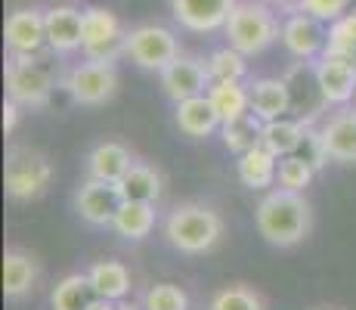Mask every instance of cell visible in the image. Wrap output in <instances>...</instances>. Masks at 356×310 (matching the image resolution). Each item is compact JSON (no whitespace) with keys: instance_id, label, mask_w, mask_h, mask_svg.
Instances as JSON below:
<instances>
[{"instance_id":"obj_38","label":"cell","mask_w":356,"mask_h":310,"mask_svg":"<svg viewBox=\"0 0 356 310\" xmlns=\"http://www.w3.org/2000/svg\"><path fill=\"white\" fill-rule=\"evenodd\" d=\"M353 106H356V96H353Z\"/></svg>"},{"instance_id":"obj_30","label":"cell","mask_w":356,"mask_h":310,"mask_svg":"<svg viewBox=\"0 0 356 310\" xmlns=\"http://www.w3.org/2000/svg\"><path fill=\"white\" fill-rule=\"evenodd\" d=\"M313 174H316V164L310 162L307 155L294 153V155H285L282 162H279V186L282 189H291V192H304L307 186H310Z\"/></svg>"},{"instance_id":"obj_24","label":"cell","mask_w":356,"mask_h":310,"mask_svg":"<svg viewBox=\"0 0 356 310\" xmlns=\"http://www.w3.org/2000/svg\"><path fill=\"white\" fill-rule=\"evenodd\" d=\"M87 277H90L99 298L124 301L130 292V273L121 261H97V264L87 270Z\"/></svg>"},{"instance_id":"obj_33","label":"cell","mask_w":356,"mask_h":310,"mask_svg":"<svg viewBox=\"0 0 356 310\" xmlns=\"http://www.w3.org/2000/svg\"><path fill=\"white\" fill-rule=\"evenodd\" d=\"M143 310H189V295L174 282H159L146 292Z\"/></svg>"},{"instance_id":"obj_2","label":"cell","mask_w":356,"mask_h":310,"mask_svg":"<svg viewBox=\"0 0 356 310\" xmlns=\"http://www.w3.org/2000/svg\"><path fill=\"white\" fill-rule=\"evenodd\" d=\"M164 236L183 254L211 251L223 236V220L214 208L202 202H183L164 220Z\"/></svg>"},{"instance_id":"obj_28","label":"cell","mask_w":356,"mask_h":310,"mask_svg":"<svg viewBox=\"0 0 356 310\" xmlns=\"http://www.w3.org/2000/svg\"><path fill=\"white\" fill-rule=\"evenodd\" d=\"M161 186L164 180L159 171L143 162H134L124 174V180H121V192H124V199H136V202H159Z\"/></svg>"},{"instance_id":"obj_10","label":"cell","mask_w":356,"mask_h":310,"mask_svg":"<svg viewBox=\"0 0 356 310\" xmlns=\"http://www.w3.org/2000/svg\"><path fill=\"white\" fill-rule=\"evenodd\" d=\"M313 78H316V91L323 96V102L344 106L356 96V68L332 50H323V56L316 59Z\"/></svg>"},{"instance_id":"obj_32","label":"cell","mask_w":356,"mask_h":310,"mask_svg":"<svg viewBox=\"0 0 356 310\" xmlns=\"http://www.w3.org/2000/svg\"><path fill=\"white\" fill-rule=\"evenodd\" d=\"M208 310H264V298L248 286H229L211 298Z\"/></svg>"},{"instance_id":"obj_27","label":"cell","mask_w":356,"mask_h":310,"mask_svg":"<svg viewBox=\"0 0 356 310\" xmlns=\"http://www.w3.org/2000/svg\"><path fill=\"white\" fill-rule=\"evenodd\" d=\"M264 118H257L254 112H245L238 115V118H232L227 124H220V134H223V143H227L229 153L242 155L248 153V149H254L260 143V137H264Z\"/></svg>"},{"instance_id":"obj_35","label":"cell","mask_w":356,"mask_h":310,"mask_svg":"<svg viewBox=\"0 0 356 310\" xmlns=\"http://www.w3.org/2000/svg\"><path fill=\"white\" fill-rule=\"evenodd\" d=\"M19 102H3V130L6 134H13V130H16V118H19Z\"/></svg>"},{"instance_id":"obj_15","label":"cell","mask_w":356,"mask_h":310,"mask_svg":"<svg viewBox=\"0 0 356 310\" xmlns=\"http://www.w3.org/2000/svg\"><path fill=\"white\" fill-rule=\"evenodd\" d=\"M319 146L325 158L341 164H356V109L332 115L319 130Z\"/></svg>"},{"instance_id":"obj_26","label":"cell","mask_w":356,"mask_h":310,"mask_svg":"<svg viewBox=\"0 0 356 310\" xmlns=\"http://www.w3.org/2000/svg\"><path fill=\"white\" fill-rule=\"evenodd\" d=\"M208 100L214 102L223 124L238 118V115H245V112H251V96L242 87V81H214V84L208 87Z\"/></svg>"},{"instance_id":"obj_6","label":"cell","mask_w":356,"mask_h":310,"mask_svg":"<svg viewBox=\"0 0 356 310\" xmlns=\"http://www.w3.org/2000/svg\"><path fill=\"white\" fill-rule=\"evenodd\" d=\"M81 50L87 59L115 62L127 50V31L121 19L106 6H87L84 10V40Z\"/></svg>"},{"instance_id":"obj_14","label":"cell","mask_w":356,"mask_h":310,"mask_svg":"<svg viewBox=\"0 0 356 310\" xmlns=\"http://www.w3.org/2000/svg\"><path fill=\"white\" fill-rule=\"evenodd\" d=\"M161 87L168 93V100L174 102H183L189 96H202L204 87H211L208 65H202L198 59L189 56H177L170 65L161 68Z\"/></svg>"},{"instance_id":"obj_18","label":"cell","mask_w":356,"mask_h":310,"mask_svg":"<svg viewBox=\"0 0 356 310\" xmlns=\"http://www.w3.org/2000/svg\"><path fill=\"white\" fill-rule=\"evenodd\" d=\"M220 124L223 121H220V115H217L214 102L208 100V93L189 96V100L177 102V127H180L186 137H193V140L211 137Z\"/></svg>"},{"instance_id":"obj_22","label":"cell","mask_w":356,"mask_h":310,"mask_svg":"<svg viewBox=\"0 0 356 310\" xmlns=\"http://www.w3.org/2000/svg\"><path fill=\"white\" fill-rule=\"evenodd\" d=\"M236 171H238V180L248 186V189H266V186H273V180H276L279 162L264 143H257L254 149L238 155Z\"/></svg>"},{"instance_id":"obj_8","label":"cell","mask_w":356,"mask_h":310,"mask_svg":"<svg viewBox=\"0 0 356 310\" xmlns=\"http://www.w3.org/2000/svg\"><path fill=\"white\" fill-rule=\"evenodd\" d=\"M65 91L81 106H106L118 91V72L112 62L90 59L84 65H74L65 78Z\"/></svg>"},{"instance_id":"obj_25","label":"cell","mask_w":356,"mask_h":310,"mask_svg":"<svg viewBox=\"0 0 356 310\" xmlns=\"http://www.w3.org/2000/svg\"><path fill=\"white\" fill-rule=\"evenodd\" d=\"M97 288L87 273H72V277L59 279L53 288V310H87L97 301Z\"/></svg>"},{"instance_id":"obj_3","label":"cell","mask_w":356,"mask_h":310,"mask_svg":"<svg viewBox=\"0 0 356 310\" xmlns=\"http://www.w3.org/2000/svg\"><path fill=\"white\" fill-rule=\"evenodd\" d=\"M50 47L38 53H10L6 62V93L13 102L19 106H31V109H44L53 96L56 87V75L53 65L47 62Z\"/></svg>"},{"instance_id":"obj_5","label":"cell","mask_w":356,"mask_h":310,"mask_svg":"<svg viewBox=\"0 0 356 310\" xmlns=\"http://www.w3.org/2000/svg\"><path fill=\"white\" fill-rule=\"evenodd\" d=\"M279 22L264 3H236L229 22H227V38L229 47H236L245 56H257L266 47L276 44L279 38Z\"/></svg>"},{"instance_id":"obj_36","label":"cell","mask_w":356,"mask_h":310,"mask_svg":"<svg viewBox=\"0 0 356 310\" xmlns=\"http://www.w3.org/2000/svg\"><path fill=\"white\" fill-rule=\"evenodd\" d=\"M87 310H134L127 304H121V301H108V298H97Z\"/></svg>"},{"instance_id":"obj_16","label":"cell","mask_w":356,"mask_h":310,"mask_svg":"<svg viewBox=\"0 0 356 310\" xmlns=\"http://www.w3.org/2000/svg\"><path fill=\"white\" fill-rule=\"evenodd\" d=\"M47 13V47L53 53H74L84 40V10L78 6H50Z\"/></svg>"},{"instance_id":"obj_23","label":"cell","mask_w":356,"mask_h":310,"mask_svg":"<svg viewBox=\"0 0 356 310\" xmlns=\"http://www.w3.org/2000/svg\"><path fill=\"white\" fill-rule=\"evenodd\" d=\"M115 233L130 239V242H140L152 233L155 226V202H136V199H124L121 211L115 215Z\"/></svg>"},{"instance_id":"obj_17","label":"cell","mask_w":356,"mask_h":310,"mask_svg":"<svg viewBox=\"0 0 356 310\" xmlns=\"http://www.w3.org/2000/svg\"><path fill=\"white\" fill-rule=\"evenodd\" d=\"M251 96V112L264 121H276L285 118V112L291 109V87L289 81H279V78H260L248 87Z\"/></svg>"},{"instance_id":"obj_37","label":"cell","mask_w":356,"mask_h":310,"mask_svg":"<svg viewBox=\"0 0 356 310\" xmlns=\"http://www.w3.org/2000/svg\"><path fill=\"white\" fill-rule=\"evenodd\" d=\"M266 3H285V0H266Z\"/></svg>"},{"instance_id":"obj_11","label":"cell","mask_w":356,"mask_h":310,"mask_svg":"<svg viewBox=\"0 0 356 310\" xmlns=\"http://www.w3.org/2000/svg\"><path fill=\"white\" fill-rule=\"evenodd\" d=\"M232 10H236V0H170V13L177 22L198 34L227 29Z\"/></svg>"},{"instance_id":"obj_13","label":"cell","mask_w":356,"mask_h":310,"mask_svg":"<svg viewBox=\"0 0 356 310\" xmlns=\"http://www.w3.org/2000/svg\"><path fill=\"white\" fill-rule=\"evenodd\" d=\"M6 50L10 53H38L47 47V13L25 6V10L10 13L6 19Z\"/></svg>"},{"instance_id":"obj_4","label":"cell","mask_w":356,"mask_h":310,"mask_svg":"<svg viewBox=\"0 0 356 310\" xmlns=\"http://www.w3.org/2000/svg\"><path fill=\"white\" fill-rule=\"evenodd\" d=\"M53 183V164L40 149L34 146H10L3 162V186L13 202H34Z\"/></svg>"},{"instance_id":"obj_19","label":"cell","mask_w":356,"mask_h":310,"mask_svg":"<svg viewBox=\"0 0 356 310\" xmlns=\"http://www.w3.org/2000/svg\"><path fill=\"white\" fill-rule=\"evenodd\" d=\"M134 164V155L124 143H115V140H106L87 155V174L93 180H108V183H121L124 174Z\"/></svg>"},{"instance_id":"obj_12","label":"cell","mask_w":356,"mask_h":310,"mask_svg":"<svg viewBox=\"0 0 356 310\" xmlns=\"http://www.w3.org/2000/svg\"><path fill=\"white\" fill-rule=\"evenodd\" d=\"M282 44H285V50H289L294 59L323 56V50L328 47L325 22L300 10L298 16H291L289 22L282 25Z\"/></svg>"},{"instance_id":"obj_21","label":"cell","mask_w":356,"mask_h":310,"mask_svg":"<svg viewBox=\"0 0 356 310\" xmlns=\"http://www.w3.org/2000/svg\"><path fill=\"white\" fill-rule=\"evenodd\" d=\"M307 134H310L307 121H298V118H276V121H266V124H264V137H260V143H264V146L270 149V153L276 155V158H285V155L300 153V146H304Z\"/></svg>"},{"instance_id":"obj_7","label":"cell","mask_w":356,"mask_h":310,"mask_svg":"<svg viewBox=\"0 0 356 310\" xmlns=\"http://www.w3.org/2000/svg\"><path fill=\"white\" fill-rule=\"evenodd\" d=\"M124 56H130L140 68L161 72L164 65H170L180 56V44H177L174 31L164 29V25H140V29L127 31Z\"/></svg>"},{"instance_id":"obj_9","label":"cell","mask_w":356,"mask_h":310,"mask_svg":"<svg viewBox=\"0 0 356 310\" xmlns=\"http://www.w3.org/2000/svg\"><path fill=\"white\" fill-rule=\"evenodd\" d=\"M124 205V192L121 183H108V180H87L74 196V211L93 226H112L115 215Z\"/></svg>"},{"instance_id":"obj_31","label":"cell","mask_w":356,"mask_h":310,"mask_svg":"<svg viewBox=\"0 0 356 310\" xmlns=\"http://www.w3.org/2000/svg\"><path fill=\"white\" fill-rule=\"evenodd\" d=\"M325 50L344 56L356 68V13H350V16H341L338 22H332V29H328V47H325Z\"/></svg>"},{"instance_id":"obj_29","label":"cell","mask_w":356,"mask_h":310,"mask_svg":"<svg viewBox=\"0 0 356 310\" xmlns=\"http://www.w3.org/2000/svg\"><path fill=\"white\" fill-rule=\"evenodd\" d=\"M248 56L238 53L236 47H223V50H214L211 59L204 62L208 65V75H211V84L214 81H242L245 72H248Z\"/></svg>"},{"instance_id":"obj_1","label":"cell","mask_w":356,"mask_h":310,"mask_svg":"<svg viewBox=\"0 0 356 310\" xmlns=\"http://www.w3.org/2000/svg\"><path fill=\"white\" fill-rule=\"evenodd\" d=\"M254 224H257V233L270 245L294 248L310 236L313 211H310V202L304 199V192L276 189L260 199L254 211Z\"/></svg>"},{"instance_id":"obj_20","label":"cell","mask_w":356,"mask_h":310,"mask_svg":"<svg viewBox=\"0 0 356 310\" xmlns=\"http://www.w3.org/2000/svg\"><path fill=\"white\" fill-rule=\"evenodd\" d=\"M38 279V261L22 248H6L3 251V295L10 301L31 292Z\"/></svg>"},{"instance_id":"obj_34","label":"cell","mask_w":356,"mask_h":310,"mask_svg":"<svg viewBox=\"0 0 356 310\" xmlns=\"http://www.w3.org/2000/svg\"><path fill=\"white\" fill-rule=\"evenodd\" d=\"M347 6H350V0H300V10L323 19V22H338L347 13Z\"/></svg>"}]
</instances>
